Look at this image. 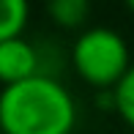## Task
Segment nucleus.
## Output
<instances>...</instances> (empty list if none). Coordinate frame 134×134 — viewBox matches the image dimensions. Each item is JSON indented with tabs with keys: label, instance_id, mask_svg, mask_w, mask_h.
Listing matches in <instances>:
<instances>
[{
	"label": "nucleus",
	"instance_id": "7ed1b4c3",
	"mask_svg": "<svg viewBox=\"0 0 134 134\" xmlns=\"http://www.w3.org/2000/svg\"><path fill=\"white\" fill-rule=\"evenodd\" d=\"M44 58H41L38 47L30 44L27 38H11L0 44V85H19L25 80L44 74Z\"/></svg>",
	"mask_w": 134,
	"mask_h": 134
},
{
	"label": "nucleus",
	"instance_id": "0eeeda50",
	"mask_svg": "<svg viewBox=\"0 0 134 134\" xmlns=\"http://www.w3.org/2000/svg\"><path fill=\"white\" fill-rule=\"evenodd\" d=\"M126 8H129L131 14H134V0H126Z\"/></svg>",
	"mask_w": 134,
	"mask_h": 134
},
{
	"label": "nucleus",
	"instance_id": "39448f33",
	"mask_svg": "<svg viewBox=\"0 0 134 134\" xmlns=\"http://www.w3.org/2000/svg\"><path fill=\"white\" fill-rule=\"evenodd\" d=\"M30 5L25 0H0V44L19 38L27 27Z\"/></svg>",
	"mask_w": 134,
	"mask_h": 134
},
{
	"label": "nucleus",
	"instance_id": "f257e3e1",
	"mask_svg": "<svg viewBox=\"0 0 134 134\" xmlns=\"http://www.w3.org/2000/svg\"><path fill=\"white\" fill-rule=\"evenodd\" d=\"M77 126V101L52 74H38L19 85L0 88L3 134H71Z\"/></svg>",
	"mask_w": 134,
	"mask_h": 134
},
{
	"label": "nucleus",
	"instance_id": "423d86ee",
	"mask_svg": "<svg viewBox=\"0 0 134 134\" xmlns=\"http://www.w3.org/2000/svg\"><path fill=\"white\" fill-rule=\"evenodd\" d=\"M112 109L134 131V63H131V69L123 74V80L112 88Z\"/></svg>",
	"mask_w": 134,
	"mask_h": 134
},
{
	"label": "nucleus",
	"instance_id": "20e7f679",
	"mask_svg": "<svg viewBox=\"0 0 134 134\" xmlns=\"http://www.w3.org/2000/svg\"><path fill=\"white\" fill-rule=\"evenodd\" d=\"M47 14L58 27L63 30H77L88 22L90 16V3L88 0H52L47 5Z\"/></svg>",
	"mask_w": 134,
	"mask_h": 134
},
{
	"label": "nucleus",
	"instance_id": "f03ea898",
	"mask_svg": "<svg viewBox=\"0 0 134 134\" xmlns=\"http://www.w3.org/2000/svg\"><path fill=\"white\" fill-rule=\"evenodd\" d=\"M71 66L82 82L109 93L131 69V49L112 27H85L71 44Z\"/></svg>",
	"mask_w": 134,
	"mask_h": 134
},
{
	"label": "nucleus",
	"instance_id": "6e6552de",
	"mask_svg": "<svg viewBox=\"0 0 134 134\" xmlns=\"http://www.w3.org/2000/svg\"><path fill=\"white\" fill-rule=\"evenodd\" d=\"M0 134H3V131H0Z\"/></svg>",
	"mask_w": 134,
	"mask_h": 134
}]
</instances>
